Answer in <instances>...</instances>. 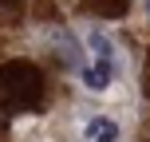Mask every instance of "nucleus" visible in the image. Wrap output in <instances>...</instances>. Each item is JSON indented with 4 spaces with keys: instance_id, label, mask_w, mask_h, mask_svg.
I'll return each mask as SVG.
<instances>
[{
    "instance_id": "nucleus-1",
    "label": "nucleus",
    "mask_w": 150,
    "mask_h": 142,
    "mask_svg": "<svg viewBox=\"0 0 150 142\" xmlns=\"http://www.w3.org/2000/svg\"><path fill=\"white\" fill-rule=\"evenodd\" d=\"M40 95H44V75L32 63H4L0 67V107L4 111L36 107Z\"/></svg>"
},
{
    "instance_id": "nucleus-2",
    "label": "nucleus",
    "mask_w": 150,
    "mask_h": 142,
    "mask_svg": "<svg viewBox=\"0 0 150 142\" xmlns=\"http://www.w3.org/2000/svg\"><path fill=\"white\" fill-rule=\"evenodd\" d=\"M115 75H119V63H107V59H91L79 67V83L87 91H107L115 83Z\"/></svg>"
},
{
    "instance_id": "nucleus-3",
    "label": "nucleus",
    "mask_w": 150,
    "mask_h": 142,
    "mask_svg": "<svg viewBox=\"0 0 150 142\" xmlns=\"http://www.w3.org/2000/svg\"><path fill=\"white\" fill-rule=\"evenodd\" d=\"M83 138H87V142H119L122 138V126L111 119V114H95V119L83 122Z\"/></svg>"
},
{
    "instance_id": "nucleus-4",
    "label": "nucleus",
    "mask_w": 150,
    "mask_h": 142,
    "mask_svg": "<svg viewBox=\"0 0 150 142\" xmlns=\"http://www.w3.org/2000/svg\"><path fill=\"white\" fill-rule=\"evenodd\" d=\"M87 47L95 52V59H107V63H119V47L115 40H107L103 32H87Z\"/></svg>"
},
{
    "instance_id": "nucleus-5",
    "label": "nucleus",
    "mask_w": 150,
    "mask_h": 142,
    "mask_svg": "<svg viewBox=\"0 0 150 142\" xmlns=\"http://www.w3.org/2000/svg\"><path fill=\"white\" fill-rule=\"evenodd\" d=\"M87 8L95 16H107V20H119V16H127L130 0H87Z\"/></svg>"
}]
</instances>
